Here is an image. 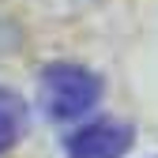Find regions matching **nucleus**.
<instances>
[{"label": "nucleus", "instance_id": "1", "mask_svg": "<svg viewBox=\"0 0 158 158\" xmlns=\"http://www.w3.org/2000/svg\"><path fill=\"white\" fill-rule=\"evenodd\" d=\"M38 94H42V106L53 121H72V117H83L87 109H94L98 94H102V79L83 64L60 60L42 68Z\"/></svg>", "mask_w": 158, "mask_h": 158}, {"label": "nucleus", "instance_id": "2", "mask_svg": "<svg viewBox=\"0 0 158 158\" xmlns=\"http://www.w3.org/2000/svg\"><path fill=\"white\" fill-rule=\"evenodd\" d=\"M132 147V128L117 124V121H94L83 124L79 132L68 135V158H124V151Z\"/></svg>", "mask_w": 158, "mask_h": 158}, {"label": "nucleus", "instance_id": "3", "mask_svg": "<svg viewBox=\"0 0 158 158\" xmlns=\"http://www.w3.org/2000/svg\"><path fill=\"white\" fill-rule=\"evenodd\" d=\"M27 132V106L15 90L0 87V154H4L19 135Z\"/></svg>", "mask_w": 158, "mask_h": 158}]
</instances>
